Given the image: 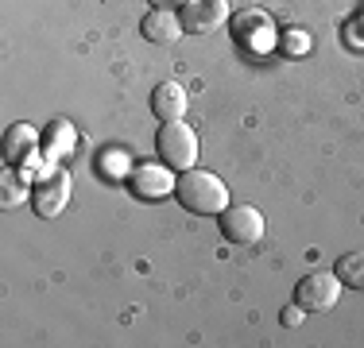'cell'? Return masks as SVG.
I'll use <instances>...</instances> for the list:
<instances>
[{
    "mask_svg": "<svg viewBox=\"0 0 364 348\" xmlns=\"http://www.w3.org/2000/svg\"><path fill=\"white\" fill-rule=\"evenodd\" d=\"M0 205H4V209L23 205V182L16 178V170H12V167L0 174Z\"/></svg>",
    "mask_w": 364,
    "mask_h": 348,
    "instance_id": "cell-12",
    "label": "cell"
},
{
    "mask_svg": "<svg viewBox=\"0 0 364 348\" xmlns=\"http://www.w3.org/2000/svg\"><path fill=\"white\" fill-rule=\"evenodd\" d=\"M155 155L167 170H190L198 163V132L182 120H171V124H159L155 132Z\"/></svg>",
    "mask_w": 364,
    "mask_h": 348,
    "instance_id": "cell-2",
    "label": "cell"
},
{
    "mask_svg": "<svg viewBox=\"0 0 364 348\" xmlns=\"http://www.w3.org/2000/svg\"><path fill=\"white\" fill-rule=\"evenodd\" d=\"M175 194H178V205L186 213H198V217H221L229 209V186L210 170H182V178L175 182Z\"/></svg>",
    "mask_w": 364,
    "mask_h": 348,
    "instance_id": "cell-1",
    "label": "cell"
},
{
    "mask_svg": "<svg viewBox=\"0 0 364 348\" xmlns=\"http://www.w3.org/2000/svg\"><path fill=\"white\" fill-rule=\"evenodd\" d=\"M178 20L186 35H210L229 20V0H186L178 8Z\"/></svg>",
    "mask_w": 364,
    "mask_h": 348,
    "instance_id": "cell-6",
    "label": "cell"
},
{
    "mask_svg": "<svg viewBox=\"0 0 364 348\" xmlns=\"http://www.w3.org/2000/svg\"><path fill=\"white\" fill-rule=\"evenodd\" d=\"M132 194L147 197V202H159V197L175 194V178L163 167H136L132 170Z\"/></svg>",
    "mask_w": 364,
    "mask_h": 348,
    "instance_id": "cell-8",
    "label": "cell"
},
{
    "mask_svg": "<svg viewBox=\"0 0 364 348\" xmlns=\"http://www.w3.org/2000/svg\"><path fill=\"white\" fill-rule=\"evenodd\" d=\"M140 31H144V39L147 43H178V35H186L182 31V20L175 12H167V8H155V12H147L144 16V23H140Z\"/></svg>",
    "mask_w": 364,
    "mask_h": 348,
    "instance_id": "cell-9",
    "label": "cell"
},
{
    "mask_svg": "<svg viewBox=\"0 0 364 348\" xmlns=\"http://www.w3.org/2000/svg\"><path fill=\"white\" fill-rule=\"evenodd\" d=\"M302 313H306V310H302L299 302H294V306H287V310H283V325H287V329H294V325L302 321Z\"/></svg>",
    "mask_w": 364,
    "mask_h": 348,
    "instance_id": "cell-15",
    "label": "cell"
},
{
    "mask_svg": "<svg viewBox=\"0 0 364 348\" xmlns=\"http://www.w3.org/2000/svg\"><path fill=\"white\" fill-rule=\"evenodd\" d=\"M70 143H74V132H70V124H66V120H58V124L47 132V155H63Z\"/></svg>",
    "mask_w": 364,
    "mask_h": 348,
    "instance_id": "cell-13",
    "label": "cell"
},
{
    "mask_svg": "<svg viewBox=\"0 0 364 348\" xmlns=\"http://www.w3.org/2000/svg\"><path fill=\"white\" fill-rule=\"evenodd\" d=\"M36 147H39L36 128H31V124H12L4 132V163H8V167H20L28 155H36Z\"/></svg>",
    "mask_w": 364,
    "mask_h": 348,
    "instance_id": "cell-10",
    "label": "cell"
},
{
    "mask_svg": "<svg viewBox=\"0 0 364 348\" xmlns=\"http://www.w3.org/2000/svg\"><path fill=\"white\" fill-rule=\"evenodd\" d=\"M66 202H70V174H66L63 167L47 170L36 186H31V209H36L39 217H47V221L63 213Z\"/></svg>",
    "mask_w": 364,
    "mask_h": 348,
    "instance_id": "cell-4",
    "label": "cell"
},
{
    "mask_svg": "<svg viewBox=\"0 0 364 348\" xmlns=\"http://www.w3.org/2000/svg\"><path fill=\"white\" fill-rule=\"evenodd\" d=\"M337 298H341V278H337V275H326V271H314V275L299 278V286H294V302H299L306 313H326V310H333Z\"/></svg>",
    "mask_w": 364,
    "mask_h": 348,
    "instance_id": "cell-3",
    "label": "cell"
},
{
    "mask_svg": "<svg viewBox=\"0 0 364 348\" xmlns=\"http://www.w3.org/2000/svg\"><path fill=\"white\" fill-rule=\"evenodd\" d=\"M283 50H287V55H306V50H310V35L302 28H287V31H283Z\"/></svg>",
    "mask_w": 364,
    "mask_h": 348,
    "instance_id": "cell-14",
    "label": "cell"
},
{
    "mask_svg": "<svg viewBox=\"0 0 364 348\" xmlns=\"http://www.w3.org/2000/svg\"><path fill=\"white\" fill-rule=\"evenodd\" d=\"M151 112H155V120H163V124L182 120L186 116V89H182L178 82H159L155 93H151Z\"/></svg>",
    "mask_w": 364,
    "mask_h": 348,
    "instance_id": "cell-7",
    "label": "cell"
},
{
    "mask_svg": "<svg viewBox=\"0 0 364 348\" xmlns=\"http://www.w3.org/2000/svg\"><path fill=\"white\" fill-rule=\"evenodd\" d=\"M151 4H155V8H167V12H175V8L186 4V0H151Z\"/></svg>",
    "mask_w": 364,
    "mask_h": 348,
    "instance_id": "cell-16",
    "label": "cell"
},
{
    "mask_svg": "<svg viewBox=\"0 0 364 348\" xmlns=\"http://www.w3.org/2000/svg\"><path fill=\"white\" fill-rule=\"evenodd\" d=\"M218 221H221L225 240L237 244V248H248V244L264 240V217H259L256 205H229Z\"/></svg>",
    "mask_w": 364,
    "mask_h": 348,
    "instance_id": "cell-5",
    "label": "cell"
},
{
    "mask_svg": "<svg viewBox=\"0 0 364 348\" xmlns=\"http://www.w3.org/2000/svg\"><path fill=\"white\" fill-rule=\"evenodd\" d=\"M333 275L341 278V286H353V290H364V248L360 251H345L337 259Z\"/></svg>",
    "mask_w": 364,
    "mask_h": 348,
    "instance_id": "cell-11",
    "label": "cell"
}]
</instances>
